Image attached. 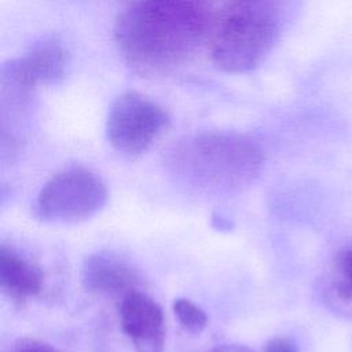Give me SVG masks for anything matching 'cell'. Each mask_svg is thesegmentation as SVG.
I'll return each instance as SVG.
<instances>
[{
	"mask_svg": "<svg viewBox=\"0 0 352 352\" xmlns=\"http://www.w3.org/2000/svg\"><path fill=\"white\" fill-rule=\"evenodd\" d=\"M280 26L276 0H232L212 34L213 63L232 74L258 67L275 45Z\"/></svg>",
	"mask_w": 352,
	"mask_h": 352,
	"instance_id": "cell-3",
	"label": "cell"
},
{
	"mask_svg": "<svg viewBox=\"0 0 352 352\" xmlns=\"http://www.w3.org/2000/svg\"><path fill=\"white\" fill-rule=\"evenodd\" d=\"M204 352H253L250 348L245 345H236V344H227V345H217Z\"/></svg>",
	"mask_w": 352,
	"mask_h": 352,
	"instance_id": "cell-14",
	"label": "cell"
},
{
	"mask_svg": "<svg viewBox=\"0 0 352 352\" xmlns=\"http://www.w3.org/2000/svg\"><path fill=\"white\" fill-rule=\"evenodd\" d=\"M264 352H298V349L290 340L285 337H274L265 344Z\"/></svg>",
	"mask_w": 352,
	"mask_h": 352,
	"instance_id": "cell-13",
	"label": "cell"
},
{
	"mask_svg": "<svg viewBox=\"0 0 352 352\" xmlns=\"http://www.w3.org/2000/svg\"><path fill=\"white\" fill-rule=\"evenodd\" d=\"M18 73L32 87L56 85L67 70L69 52L58 37H45L38 40L21 58L12 59Z\"/></svg>",
	"mask_w": 352,
	"mask_h": 352,
	"instance_id": "cell-8",
	"label": "cell"
},
{
	"mask_svg": "<svg viewBox=\"0 0 352 352\" xmlns=\"http://www.w3.org/2000/svg\"><path fill=\"white\" fill-rule=\"evenodd\" d=\"M41 268L14 249L0 246V287L15 301H26L43 289Z\"/></svg>",
	"mask_w": 352,
	"mask_h": 352,
	"instance_id": "cell-9",
	"label": "cell"
},
{
	"mask_svg": "<svg viewBox=\"0 0 352 352\" xmlns=\"http://www.w3.org/2000/svg\"><path fill=\"white\" fill-rule=\"evenodd\" d=\"M120 323L135 352H162L165 345V318L161 307L150 296L132 290L120 304Z\"/></svg>",
	"mask_w": 352,
	"mask_h": 352,
	"instance_id": "cell-6",
	"label": "cell"
},
{
	"mask_svg": "<svg viewBox=\"0 0 352 352\" xmlns=\"http://www.w3.org/2000/svg\"><path fill=\"white\" fill-rule=\"evenodd\" d=\"M242 1H254V0H242Z\"/></svg>",
	"mask_w": 352,
	"mask_h": 352,
	"instance_id": "cell-15",
	"label": "cell"
},
{
	"mask_svg": "<svg viewBox=\"0 0 352 352\" xmlns=\"http://www.w3.org/2000/svg\"><path fill=\"white\" fill-rule=\"evenodd\" d=\"M136 271L111 252L89 254L81 267V282L87 292L99 296H125L135 290Z\"/></svg>",
	"mask_w": 352,
	"mask_h": 352,
	"instance_id": "cell-7",
	"label": "cell"
},
{
	"mask_svg": "<svg viewBox=\"0 0 352 352\" xmlns=\"http://www.w3.org/2000/svg\"><path fill=\"white\" fill-rule=\"evenodd\" d=\"M210 22L208 0H124L113 33L128 67L161 77L197 54Z\"/></svg>",
	"mask_w": 352,
	"mask_h": 352,
	"instance_id": "cell-1",
	"label": "cell"
},
{
	"mask_svg": "<svg viewBox=\"0 0 352 352\" xmlns=\"http://www.w3.org/2000/svg\"><path fill=\"white\" fill-rule=\"evenodd\" d=\"M169 124V116L151 98L136 91L121 94L107 114L109 143L125 155L144 153Z\"/></svg>",
	"mask_w": 352,
	"mask_h": 352,
	"instance_id": "cell-5",
	"label": "cell"
},
{
	"mask_svg": "<svg viewBox=\"0 0 352 352\" xmlns=\"http://www.w3.org/2000/svg\"><path fill=\"white\" fill-rule=\"evenodd\" d=\"M10 352H62V351L45 341L25 337V338L16 340L12 344Z\"/></svg>",
	"mask_w": 352,
	"mask_h": 352,
	"instance_id": "cell-12",
	"label": "cell"
},
{
	"mask_svg": "<svg viewBox=\"0 0 352 352\" xmlns=\"http://www.w3.org/2000/svg\"><path fill=\"white\" fill-rule=\"evenodd\" d=\"M173 312L180 326L191 334H199L208 324L205 311L187 298H176L173 301Z\"/></svg>",
	"mask_w": 352,
	"mask_h": 352,
	"instance_id": "cell-11",
	"label": "cell"
},
{
	"mask_svg": "<svg viewBox=\"0 0 352 352\" xmlns=\"http://www.w3.org/2000/svg\"><path fill=\"white\" fill-rule=\"evenodd\" d=\"M107 188L91 170L66 168L51 176L36 201V214L50 223L82 221L106 205Z\"/></svg>",
	"mask_w": 352,
	"mask_h": 352,
	"instance_id": "cell-4",
	"label": "cell"
},
{
	"mask_svg": "<svg viewBox=\"0 0 352 352\" xmlns=\"http://www.w3.org/2000/svg\"><path fill=\"white\" fill-rule=\"evenodd\" d=\"M264 161L261 147L249 136L210 131L180 142L170 155L173 173L198 191L221 194L249 186Z\"/></svg>",
	"mask_w": 352,
	"mask_h": 352,
	"instance_id": "cell-2",
	"label": "cell"
},
{
	"mask_svg": "<svg viewBox=\"0 0 352 352\" xmlns=\"http://www.w3.org/2000/svg\"><path fill=\"white\" fill-rule=\"evenodd\" d=\"M320 294L333 314L352 318V243L331 258L320 280Z\"/></svg>",
	"mask_w": 352,
	"mask_h": 352,
	"instance_id": "cell-10",
	"label": "cell"
}]
</instances>
